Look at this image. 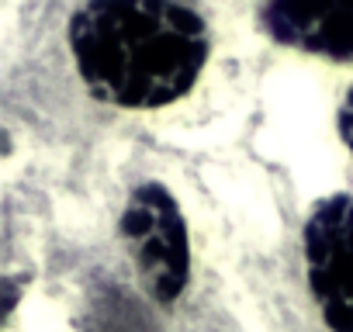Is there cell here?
Instances as JSON below:
<instances>
[{
	"label": "cell",
	"instance_id": "2",
	"mask_svg": "<svg viewBox=\"0 0 353 332\" xmlns=\"http://www.w3.org/2000/svg\"><path fill=\"white\" fill-rule=\"evenodd\" d=\"M121 232L149 291L159 301H173L188 284L191 256H188V229L170 191L156 184L139 187L121 215Z\"/></svg>",
	"mask_w": 353,
	"mask_h": 332
},
{
	"label": "cell",
	"instance_id": "4",
	"mask_svg": "<svg viewBox=\"0 0 353 332\" xmlns=\"http://www.w3.org/2000/svg\"><path fill=\"white\" fill-rule=\"evenodd\" d=\"M267 25L281 42L305 52L353 56V0H270Z\"/></svg>",
	"mask_w": 353,
	"mask_h": 332
},
{
	"label": "cell",
	"instance_id": "3",
	"mask_svg": "<svg viewBox=\"0 0 353 332\" xmlns=\"http://www.w3.org/2000/svg\"><path fill=\"white\" fill-rule=\"evenodd\" d=\"M308 280L332 332H353V198L332 194L305 225Z\"/></svg>",
	"mask_w": 353,
	"mask_h": 332
},
{
	"label": "cell",
	"instance_id": "1",
	"mask_svg": "<svg viewBox=\"0 0 353 332\" xmlns=\"http://www.w3.org/2000/svg\"><path fill=\"white\" fill-rule=\"evenodd\" d=\"M77 70L90 94L118 107H159L191 90L208 35L173 0H90L70 25Z\"/></svg>",
	"mask_w": 353,
	"mask_h": 332
},
{
	"label": "cell",
	"instance_id": "5",
	"mask_svg": "<svg viewBox=\"0 0 353 332\" xmlns=\"http://www.w3.org/2000/svg\"><path fill=\"white\" fill-rule=\"evenodd\" d=\"M83 332H156L149 311L118 284H97L87 315H83Z\"/></svg>",
	"mask_w": 353,
	"mask_h": 332
},
{
	"label": "cell",
	"instance_id": "6",
	"mask_svg": "<svg viewBox=\"0 0 353 332\" xmlns=\"http://www.w3.org/2000/svg\"><path fill=\"white\" fill-rule=\"evenodd\" d=\"M339 132H343L346 145L353 149V90H350L346 101H343V111H339Z\"/></svg>",
	"mask_w": 353,
	"mask_h": 332
}]
</instances>
